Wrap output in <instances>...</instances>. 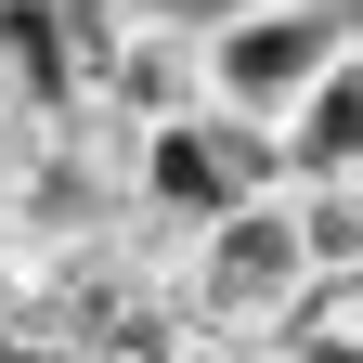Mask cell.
<instances>
[{"label":"cell","instance_id":"5","mask_svg":"<svg viewBox=\"0 0 363 363\" xmlns=\"http://www.w3.org/2000/svg\"><path fill=\"white\" fill-rule=\"evenodd\" d=\"M0 78H13V104L39 130L91 117V39L65 26V0H0Z\"/></svg>","mask_w":363,"mask_h":363},{"label":"cell","instance_id":"10","mask_svg":"<svg viewBox=\"0 0 363 363\" xmlns=\"http://www.w3.org/2000/svg\"><path fill=\"white\" fill-rule=\"evenodd\" d=\"M26 130H39V117H26V104H13V78H0V143H26Z\"/></svg>","mask_w":363,"mask_h":363},{"label":"cell","instance_id":"3","mask_svg":"<svg viewBox=\"0 0 363 363\" xmlns=\"http://www.w3.org/2000/svg\"><path fill=\"white\" fill-rule=\"evenodd\" d=\"M298 298H311L298 208H247V220H220L208 247H182V259H169V311H182L195 337H220V350H272Z\"/></svg>","mask_w":363,"mask_h":363},{"label":"cell","instance_id":"1","mask_svg":"<svg viewBox=\"0 0 363 363\" xmlns=\"http://www.w3.org/2000/svg\"><path fill=\"white\" fill-rule=\"evenodd\" d=\"M247 208H286V130L195 104L182 130L143 143V234L156 247H208L220 220H247Z\"/></svg>","mask_w":363,"mask_h":363},{"label":"cell","instance_id":"2","mask_svg":"<svg viewBox=\"0 0 363 363\" xmlns=\"http://www.w3.org/2000/svg\"><path fill=\"white\" fill-rule=\"evenodd\" d=\"M350 13L337 0H234L220 26H195V65H208V104L220 117H259V130H286L311 91H325L350 65Z\"/></svg>","mask_w":363,"mask_h":363},{"label":"cell","instance_id":"4","mask_svg":"<svg viewBox=\"0 0 363 363\" xmlns=\"http://www.w3.org/2000/svg\"><path fill=\"white\" fill-rule=\"evenodd\" d=\"M208 104V65H195V26H169V13H130L91 39V117H117V130H182Z\"/></svg>","mask_w":363,"mask_h":363},{"label":"cell","instance_id":"8","mask_svg":"<svg viewBox=\"0 0 363 363\" xmlns=\"http://www.w3.org/2000/svg\"><path fill=\"white\" fill-rule=\"evenodd\" d=\"M130 13H143V0H65V26H78V39H104V26H130Z\"/></svg>","mask_w":363,"mask_h":363},{"label":"cell","instance_id":"7","mask_svg":"<svg viewBox=\"0 0 363 363\" xmlns=\"http://www.w3.org/2000/svg\"><path fill=\"white\" fill-rule=\"evenodd\" d=\"M298 208V247H311V286L363 272V182H325V195H286Z\"/></svg>","mask_w":363,"mask_h":363},{"label":"cell","instance_id":"6","mask_svg":"<svg viewBox=\"0 0 363 363\" xmlns=\"http://www.w3.org/2000/svg\"><path fill=\"white\" fill-rule=\"evenodd\" d=\"M325 182H363V39H350V65L286 117V195H325Z\"/></svg>","mask_w":363,"mask_h":363},{"label":"cell","instance_id":"9","mask_svg":"<svg viewBox=\"0 0 363 363\" xmlns=\"http://www.w3.org/2000/svg\"><path fill=\"white\" fill-rule=\"evenodd\" d=\"M325 298H337V337H363V272H337Z\"/></svg>","mask_w":363,"mask_h":363}]
</instances>
